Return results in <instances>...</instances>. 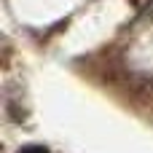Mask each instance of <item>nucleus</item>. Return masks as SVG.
Returning a JSON list of instances; mask_svg holds the SVG:
<instances>
[{
    "label": "nucleus",
    "mask_w": 153,
    "mask_h": 153,
    "mask_svg": "<svg viewBox=\"0 0 153 153\" xmlns=\"http://www.w3.org/2000/svg\"><path fill=\"white\" fill-rule=\"evenodd\" d=\"M19 153H48V151H46L43 145H24Z\"/></svg>",
    "instance_id": "nucleus-1"
}]
</instances>
